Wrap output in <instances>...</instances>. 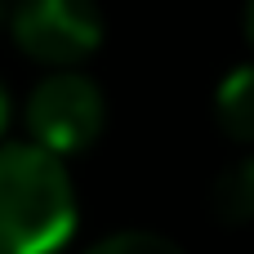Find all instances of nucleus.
Returning <instances> with one entry per match:
<instances>
[{"instance_id": "4", "label": "nucleus", "mask_w": 254, "mask_h": 254, "mask_svg": "<svg viewBox=\"0 0 254 254\" xmlns=\"http://www.w3.org/2000/svg\"><path fill=\"white\" fill-rule=\"evenodd\" d=\"M214 116L228 138L254 143V63L232 67L214 89Z\"/></svg>"}, {"instance_id": "5", "label": "nucleus", "mask_w": 254, "mask_h": 254, "mask_svg": "<svg viewBox=\"0 0 254 254\" xmlns=\"http://www.w3.org/2000/svg\"><path fill=\"white\" fill-rule=\"evenodd\" d=\"M210 210H214V219H223L232 228L254 223V152L219 170V179L210 188Z\"/></svg>"}, {"instance_id": "3", "label": "nucleus", "mask_w": 254, "mask_h": 254, "mask_svg": "<svg viewBox=\"0 0 254 254\" xmlns=\"http://www.w3.org/2000/svg\"><path fill=\"white\" fill-rule=\"evenodd\" d=\"M9 36L31 63L67 71L103 45V9L98 0H18L9 9Z\"/></svg>"}, {"instance_id": "6", "label": "nucleus", "mask_w": 254, "mask_h": 254, "mask_svg": "<svg viewBox=\"0 0 254 254\" xmlns=\"http://www.w3.org/2000/svg\"><path fill=\"white\" fill-rule=\"evenodd\" d=\"M80 254H183L170 237H161V232H147V228H125V232H107V237H98L89 250Z\"/></svg>"}, {"instance_id": "2", "label": "nucleus", "mask_w": 254, "mask_h": 254, "mask_svg": "<svg viewBox=\"0 0 254 254\" xmlns=\"http://www.w3.org/2000/svg\"><path fill=\"white\" fill-rule=\"evenodd\" d=\"M22 121L31 134L27 143H36L40 152L63 161V156H76V152L98 143V134L107 125V98H103L98 80L85 76L80 67L49 71L27 94Z\"/></svg>"}, {"instance_id": "8", "label": "nucleus", "mask_w": 254, "mask_h": 254, "mask_svg": "<svg viewBox=\"0 0 254 254\" xmlns=\"http://www.w3.org/2000/svg\"><path fill=\"white\" fill-rule=\"evenodd\" d=\"M241 22H246V40L254 45V0H246V13H241Z\"/></svg>"}, {"instance_id": "1", "label": "nucleus", "mask_w": 254, "mask_h": 254, "mask_svg": "<svg viewBox=\"0 0 254 254\" xmlns=\"http://www.w3.org/2000/svg\"><path fill=\"white\" fill-rule=\"evenodd\" d=\"M76 228V183L36 143H0V254H58Z\"/></svg>"}, {"instance_id": "7", "label": "nucleus", "mask_w": 254, "mask_h": 254, "mask_svg": "<svg viewBox=\"0 0 254 254\" xmlns=\"http://www.w3.org/2000/svg\"><path fill=\"white\" fill-rule=\"evenodd\" d=\"M9 116H13V107H9V89H4V80H0V143H4V129H9Z\"/></svg>"}]
</instances>
